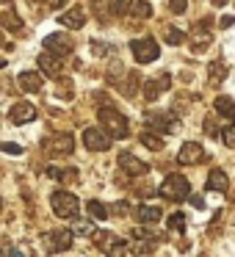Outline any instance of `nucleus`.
I'll list each match as a JSON object with an SVG mask.
<instances>
[{"mask_svg": "<svg viewBox=\"0 0 235 257\" xmlns=\"http://www.w3.org/2000/svg\"><path fill=\"white\" fill-rule=\"evenodd\" d=\"M97 116H100V124L113 136V139H128V136H130V122L116 111V108L102 105L100 111H97Z\"/></svg>", "mask_w": 235, "mask_h": 257, "instance_id": "f257e3e1", "label": "nucleus"}, {"mask_svg": "<svg viewBox=\"0 0 235 257\" xmlns=\"http://www.w3.org/2000/svg\"><path fill=\"white\" fill-rule=\"evenodd\" d=\"M50 205H53V213H56L58 218H64V221H72V218H78V196L69 194V191H56V194L50 196Z\"/></svg>", "mask_w": 235, "mask_h": 257, "instance_id": "f03ea898", "label": "nucleus"}, {"mask_svg": "<svg viewBox=\"0 0 235 257\" xmlns=\"http://www.w3.org/2000/svg\"><path fill=\"white\" fill-rule=\"evenodd\" d=\"M158 194L163 196V199H188L191 196V185H188V180L183 177V174H169L166 180L161 183V188H158Z\"/></svg>", "mask_w": 235, "mask_h": 257, "instance_id": "7ed1b4c3", "label": "nucleus"}, {"mask_svg": "<svg viewBox=\"0 0 235 257\" xmlns=\"http://www.w3.org/2000/svg\"><path fill=\"white\" fill-rule=\"evenodd\" d=\"M144 122H147V127L155 130V133H174V130H180V119L169 111H147Z\"/></svg>", "mask_w": 235, "mask_h": 257, "instance_id": "20e7f679", "label": "nucleus"}, {"mask_svg": "<svg viewBox=\"0 0 235 257\" xmlns=\"http://www.w3.org/2000/svg\"><path fill=\"white\" fill-rule=\"evenodd\" d=\"M130 50H133V56H136L139 64H152V61H158V56H161L158 42L150 39V36H144V39H133L130 42Z\"/></svg>", "mask_w": 235, "mask_h": 257, "instance_id": "39448f33", "label": "nucleus"}, {"mask_svg": "<svg viewBox=\"0 0 235 257\" xmlns=\"http://www.w3.org/2000/svg\"><path fill=\"white\" fill-rule=\"evenodd\" d=\"M111 141H113V136L108 133L105 127H86L83 130V144H86V150H91V152L111 150Z\"/></svg>", "mask_w": 235, "mask_h": 257, "instance_id": "423d86ee", "label": "nucleus"}, {"mask_svg": "<svg viewBox=\"0 0 235 257\" xmlns=\"http://www.w3.org/2000/svg\"><path fill=\"white\" fill-rule=\"evenodd\" d=\"M72 238H75L72 229H53V232H47L42 240H45L47 251H67L69 246H72Z\"/></svg>", "mask_w": 235, "mask_h": 257, "instance_id": "0eeeda50", "label": "nucleus"}, {"mask_svg": "<svg viewBox=\"0 0 235 257\" xmlns=\"http://www.w3.org/2000/svg\"><path fill=\"white\" fill-rule=\"evenodd\" d=\"M45 150L50 152V155H69V152H75L72 133H53L50 139L45 141Z\"/></svg>", "mask_w": 235, "mask_h": 257, "instance_id": "6e6552de", "label": "nucleus"}, {"mask_svg": "<svg viewBox=\"0 0 235 257\" xmlns=\"http://www.w3.org/2000/svg\"><path fill=\"white\" fill-rule=\"evenodd\" d=\"M119 169H122L125 174H130V177H141V174L150 172V166H147L144 161H139L133 152H119Z\"/></svg>", "mask_w": 235, "mask_h": 257, "instance_id": "1a4fd4ad", "label": "nucleus"}, {"mask_svg": "<svg viewBox=\"0 0 235 257\" xmlns=\"http://www.w3.org/2000/svg\"><path fill=\"white\" fill-rule=\"evenodd\" d=\"M45 50H50V53H56V56L64 58L75 50V42L64 34H50V36H45Z\"/></svg>", "mask_w": 235, "mask_h": 257, "instance_id": "9d476101", "label": "nucleus"}, {"mask_svg": "<svg viewBox=\"0 0 235 257\" xmlns=\"http://www.w3.org/2000/svg\"><path fill=\"white\" fill-rule=\"evenodd\" d=\"M202 158H205V152H202V144H196V141H185V144L177 150V163L180 166H194V163L202 161Z\"/></svg>", "mask_w": 235, "mask_h": 257, "instance_id": "9b49d317", "label": "nucleus"}, {"mask_svg": "<svg viewBox=\"0 0 235 257\" xmlns=\"http://www.w3.org/2000/svg\"><path fill=\"white\" fill-rule=\"evenodd\" d=\"M36 61H39V69H42V72L50 75V78H58V75L64 72V61H61V56H56V53H50V50H45L39 58H36Z\"/></svg>", "mask_w": 235, "mask_h": 257, "instance_id": "f8f14e48", "label": "nucleus"}, {"mask_svg": "<svg viewBox=\"0 0 235 257\" xmlns=\"http://www.w3.org/2000/svg\"><path fill=\"white\" fill-rule=\"evenodd\" d=\"M169 86H172V78H169L166 72H163V75H161V78H158V80H155V78H150V80H147V83H144V97H147V100H150V102H155L158 97H161L163 91L169 89Z\"/></svg>", "mask_w": 235, "mask_h": 257, "instance_id": "ddd939ff", "label": "nucleus"}, {"mask_svg": "<svg viewBox=\"0 0 235 257\" xmlns=\"http://www.w3.org/2000/svg\"><path fill=\"white\" fill-rule=\"evenodd\" d=\"M9 119H12L14 124H28L36 119V108L31 105V102H17V105H12V111H9Z\"/></svg>", "mask_w": 235, "mask_h": 257, "instance_id": "4468645a", "label": "nucleus"}, {"mask_svg": "<svg viewBox=\"0 0 235 257\" xmlns=\"http://www.w3.org/2000/svg\"><path fill=\"white\" fill-rule=\"evenodd\" d=\"M58 23H61L64 28H69V31H80V28L86 25V12L75 6V9H69L64 17H58Z\"/></svg>", "mask_w": 235, "mask_h": 257, "instance_id": "2eb2a0df", "label": "nucleus"}, {"mask_svg": "<svg viewBox=\"0 0 235 257\" xmlns=\"http://www.w3.org/2000/svg\"><path fill=\"white\" fill-rule=\"evenodd\" d=\"M0 23H3V28H6V31H20V28H23V20H17L12 0H3V14H0Z\"/></svg>", "mask_w": 235, "mask_h": 257, "instance_id": "dca6fc26", "label": "nucleus"}, {"mask_svg": "<svg viewBox=\"0 0 235 257\" xmlns=\"http://www.w3.org/2000/svg\"><path fill=\"white\" fill-rule=\"evenodd\" d=\"M17 86H20L23 91H28V94H36V91L42 89V78H39L36 72H20Z\"/></svg>", "mask_w": 235, "mask_h": 257, "instance_id": "f3484780", "label": "nucleus"}, {"mask_svg": "<svg viewBox=\"0 0 235 257\" xmlns=\"http://www.w3.org/2000/svg\"><path fill=\"white\" fill-rule=\"evenodd\" d=\"M161 216H163V213H161V207H158V205H141L139 210H136V218H139L141 224H158V221H161Z\"/></svg>", "mask_w": 235, "mask_h": 257, "instance_id": "a211bd4d", "label": "nucleus"}, {"mask_svg": "<svg viewBox=\"0 0 235 257\" xmlns=\"http://www.w3.org/2000/svg\"><path fill=\"white\" fill-rule=\"evenodd\" d=\"M207 188H210V191H218V194H224V191L229 188V177L221 172V169H213V172L207 174Z\"/></svg>", "mask_w": 235, "mask_h": 257, "instance_id": "6ab92c4d", "label": "nucleus"}, {"mask_svg": "<svg viewBox=\"0 0 235 257\" xmlns=\"http://www.w3.org/2000/svg\"><path fill=\"white\" fill-rule=\"evenodd\" d=\"M224 78H227V64L224 61H210V67H207V83L218 86Z\"/></svg>", "mask_w": 235, "mask_h": 257, "instance_id": "aec40b11", "label": "nucleus"}, {"mask_svg": "<svg viewBox=\"0 0 235 257\" xmlns=\"http://www.w3.org/2000/svg\"><path fill=\"white\" fill-rule=\"evenodd\" d=\"M216 113L218 116H224V119H232L235 122V100L232 97H216Z\"/></svg>", "mask_w": 235, "mask_h": 257, "instance_id": "412c9836", "label": "nucleus"}, {"mask_svg": "<svg viewBox=\"0 0 235 257\" xmlns=\"http://www.w3.org/2000/svg\"><path fill=\"white\" fill-rule=\"evenodd\" d=\"M72 232L80 235V238H89V235H94V224L89 221V218H72Z\"/></svg>", "mask_w": 235, "mask_h": 257, "instance_id": "4be33fe9", "label": "nucleus"}, {"mask_svg": "<svg viewBox=\"0 0 235 257\" xmlns=\"http://www.w3.org/2000/svg\"><path fill=\"white\" fill-rule=\"evenodd\" d=\"M207 47H210V34H207V31H199V28H196L194 42H191V50H194V53H205Z\"/></svg>", "mask_w": 235, "mask_h": 257, "instance_id": "5701e85b", "label": "nucleus"}, {"mask_svg": "<svg viewBox=\"0 0 235 257\" xmlns=\"http://www.w3.org/2000/svg\"><path fill=\"white\" fill-rule=\"evenodd\" d=\"M86 210H89V216H91V218H97V221H102V218L111 216V207H105L102 202H97V199H91L89 205H86Z\"/></svg>", "mask_w": 235, "mask_h": 257, "instance_id": "b1692460", "label": "nucleus"}, {"mask_svg": "<svg viewBox=\"0 0 235 257\" xmlns=\"http://www.w3.org/2000/svg\"><path fill=\"white\" fill-rule=\"evenodd\" d=\"M116 235H111V232H94V246H97V249H102V251H105V254H108V251H111V246L113 243H116Z\"/></svg>", "mask_w": 235, "mask_h": 257, "instance_id": "393cba45", "label": "nucleus"}, {"mask_svg": "<svg viewBox=\"0 0 235 257\" xmlns=\"http://www.w3.org/2000/svg\"><path fill=\"white\" fill-rule=\"evenodd\" d=\"M45 172H47V177L64 180V183H72V180H75V169H56V166H47Z\"/></svg>", "mask_w": 235, "mask_h": 257, "instance_id": "a878e982", "label": "nucleus"}, {"mask_svg": "<svg viewBox=\"0 0 235 257\" xmlns=\"http://www.w3.org/2000/svg\"><path fill=\"white\" fill-rule=\"evenodd\" d=\"M141 144H144L147 150H152V152L163 150V139L155 133V130H150V133H144V136H141Z\"/></svg>", "mask_w": 235, "mask_h": 257, "instance_id": "bb28decb", "label": "nucleus"}, {"mask_svg": "<svg viewBox=\"0 0 235 257\" xmlns=\"http://www.w3.org/2000/svg\"><path fill=\"white\" fill-rule=\"evenodd\" d=\"M130 12H133V17H139V20L152 17V6H150V0H136Z\"/></svg>", "mask_w": 235, "mask_h": 257, "instance_id": "cd10ccee", "label": "nucleus"}, {"mask_svg": "<svg viewBox=\"0 0 235 257\" xmlns=\"http://www.w3.org/2000/svg\"><path fill=\"white\" fill-rule=\"evenodd\" d=\"M136 0H111V12L113 14H128L130 9H133Z\"/></svg>", "mask_w": 235, "mask_h": 257, "instance_id": "c85d7f7f", "label": "nucleus"}, {"mask_svg": "<svg viewBox=\"0 0 235 257\" xmlns=\"http://www.w3.org/2000/svg\"><path fill=\"white\" fill-rule=\"evenodd\" d=\"M133 235H136L139 240H147V243H158V235L152 232V229H147V227H136Z\"/></svg>", "mask_w": 235, "mask_h": 257, "instance_id": "c756f323", "label": "nucleus"}, {"mask_svg": "<svg viewBox=\"0 0 235 257\" xmlns=\"http://www.w3.org/2000/svg\"><path fill=\"white\" fill-rule=\"evenodd\" d=\"M166 42L177 47V45H183V42H185V34L180 28H166Z\"/></svg>", "mask_w": 235, "mask_h": 257, "instance_id": "7c9ffc66", "label": "nucleus"}, {"mask_svg": "<svg viewBox=\"0 0 235 257\" xmlns=\"http://www.w3.org/2000/svg\"><path fill=\"white\" fill-rule=\"evenodd\" d=\"M169 229H177V232H183V229H185V216L180 210L169 216Z\"/></svg>", "mask_w": 235, "mask_h": 257, "instance_id": "2f4dec72", "label": "nucleus"}, {"mask_svg": "<svg viewBox=\"0 0 235 257\" xmlns=\"http://www.w3.org/2000/svg\"><path fill=\"white\" fill-rule=\"evenodd\" d=\"M128 213H130V202L119 199V202H113V205H111V216H128Z\"/></svg>", "mask_w": 235, "mask_h": 257, "instance_id": "473e14b6", "label": "nucleus"}, {"mask_svg": "<svg viewBox=\"0 0 235 257\" xmlns=\"http://www.w3.org/2000/svg\"><path fill=\"white\" fill-rule=\"evenodd\" d=\"M221 141H224V147H235V124L221 130Z\"/></svg>", "mask_w": 235, "mask_h": 257, "instance_id": "72a5a7b5", "label": "nucleus"}, {"mask_svg": "<svg viewBox=\"0 0 235 257\" xmlns=\"http://www.w3.org/2000/svg\"><path fill=\"white\" fill-rule=\"evenodd\" d=\"M169 9H172L174 14H183L185 9H188V0H169Z\"/></svg>", "mask_w": 235, "mask_h": 257, "instance_id": "f704fd0d", "label": "nucleus"}, {"mask_svg": "<svg viewBox=\"0 0 235 257\" xmlns=\"http://www.w3.org/2000/svg\"><path fill=\"white\" fill-rule=\"evenodd\" d=\"M0 150L6 152V155H20V152H23V147H20V144H12V141H6V144L0 147Z\"/></svg>", "mask_w": 235, "mask_h": 257, "instance_id": "c9c22d12", "label": "nucleus"}, {"mask_svg": "<svg viewBox=\"0 0 235 257\" xmlns=\"http://www.w3.org/2000/svg\"><path fill=\"white\" fill-rule=\"evenodd\" d=\"M67 3H69V0H47V6H50V9H64Z\"/></svg>", "mask_w": 235, "mask_h": 257, "instance_id": "e433bc0d", "label": "nucleus"}, {"mask_svg": "<svg viewBox=\"0 0 235 257\" xmlns=\"http://www.w3.org/2000/svg\"><path fill=\"white\" fill-rule=\"evenodd\" d=\"M229 25H235V17H232V14H229V17H224V20H221V28H229Z\"/></svg>", "mask_w": 235, "mask_h": 257, "instance_id": "4c0bfd02", "label": "nucleus"}, {"mask_svg": "<svg viewBox=\"0 0 235 257\" xmlns=\"http://www.w3.org/2000/svg\"><path fill=\"white\" fill-rule=\"evenodd\" d=\"M188 199H191V205H194V207H202V205H205V202H202V196H188Z\"/></svg>", "mask_w": 235, "mask_h": 257, "instance_id": "58836bf2", "label": "nucleus"}, {"mask_svg": "<svg viewBox=\"0 0 235 257\" xmlns=\"http://www.w3.org/2000/svg\"><path fill=\"white\" fill-rule=\"evenodd\" d=\"M213 3H216V6H224V3H227V0H213Z\"/></svg>", "mask_w": 235, "mask_h": 257, "instance_id": "ea45409f", "label": "nucleus"}]
</instances>
